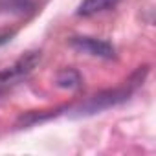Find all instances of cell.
Wrapping results in <instances>:
<instances>
[{
  "mask_svg": "<svg viewBox=\"0 0 156 156\" xmlns=\"http://www.w3.org/2000/svg\"><path fill=\"white\" fill-rule=\"evenodd\" d=\"M72 46L75 50H79L83 53H88V55H96V57H112L114 55V48L105 42V41H99V39H92V37H75L72 41Z\"/></svg>",
  "mask_w": 156,
  "mask_h": 156,
  "instance_id": "cell-1",
  "label": "cell"
},
{
  "mask_svg": "<svg viewBox=\"0 0 156 156\" xmlns=\"http://www.w3.org/2000/svg\"><path fill=\"white\" fill-rule=\"evenodd\" d=\"M119 0H83L79 9H77V15L81 17H92L98 13H103L110 8H114Z\"/></svg>",
  "mask_w": 156,
  "mask_h": 156,
  "instance_id": "cell-2",
  "label": "cell"
},
{
  "mask_svg": "<svg viewBox=\"0 0 156 156\" xmlns=\"http://www.w3.org/2000/svg\"><path fill=\"white\" fill-rule=\"evenodd\" d=\"M35 61H37V55H28L26 59H20L15 66H11L9 70H6V72L0 73V79H8V77H13V75H17V73L28 72V70L35 64Z\"/></svg>",
  "mask_w": 156,
  "mask_h": 156,
  "instance_id": "cell-3",
  "label": "cell"
}]
</instances>
